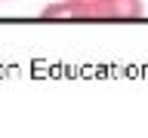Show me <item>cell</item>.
Masks as SVG:
<instances>
[{
    "label": "cell",
    "instance_id": "cell-1",
    "mask_svg": "<svg viewBox=\"0 0 148 138\" xmlns=\"http://www.w3.org/2000/svg\"><path fill=\"white\" fill-rule=\"evenodd\" d=\"M142 0H59L43 18H142Z\"/></svg>",
    "mask_w": 148,
    "mask_h": 138
}]
</instances>
